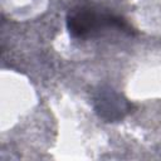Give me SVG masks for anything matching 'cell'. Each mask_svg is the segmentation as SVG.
<instances>
[{"instance_id": "6da1fadb", "label": "cell", "mask_w": 161, "mask_h": 161, "mask_svg": "<svg viewBox=\"0 0 161 161\" xmlns=\"http://www.w3.org/2000/svg\"><path fill=\"white\" fill-rule=\"evenodd\" d=\"M65 21L69 35L78 40L96 38L109 30H118L128 35L135 33L123 16L93 3L73 5L67 13Z\"/></svg>"}, {"instance_id": "7a4b0ae2", "label": "cell", "mask_w": 161, "mask_h": 161, "mask_svg": "<svg viewBox=\"0 0 161 161\" xmlns=\"http://www.w3.org/2000/svg\"><path fill=\"white\" fill-rule=\"evenodd\" d=\"M132 103L112 87L102 86L93 94V108L104 122H117L132 109Z\"/></svg>"}]
</instances>
